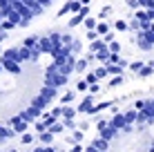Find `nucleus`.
I'll return each mask as SVG.
<instances>
[{
    "mask_svg": "<svg viewBox=\"0 0 154 152\" xmlns=\"http://www.w3.org/2000/svg\"><path fill=\"white\" fill-rule=\"evenodd\" d=\"M98 34H107V25H98Z\"/></svg>",
    "mask_w": 154,
    "mask_h": 152,
    "instance_id": "nucleus-1",
    "label": "nucleus"
}]
</instances>
